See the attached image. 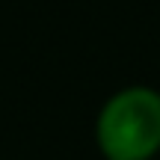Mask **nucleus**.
I'll return each mask as SVG.
<instances>
[{"instance_id": "nucleus-1", "label": "nucleus", "mask_w": 160, "mask_h": 160, "mask_svg": "<svg viewBox=\"0 0 160 160\" xmlns=\"http://www.w3.org/2000/svg\"><path fill=\"white\" fill-rule=\"evenodd\" d=\"M104 160H154L160 151V92L128 86L107 98L95 119Z\"/></svg>"}]
</instances>
